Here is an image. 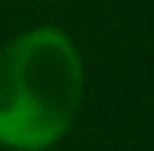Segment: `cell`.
<instances>
[{
    "label": "cell",
    "mask_w": 154,
    "mask_h": 151,
    "mask_svg": "<svg viewBox=\"0 0 154 151\" xmlns=\"http://www.w3.org/2000/svg\"><path fill=\"white\" fill-rule=\"evenodd\" d=\"M85 72L75 43L56 27H33L0 49V145L49 151L69 135Z\"/></svg>",
    "instance_id": "obj_1"
}]
</instances>
